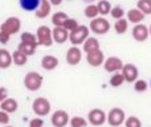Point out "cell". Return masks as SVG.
<instances>
[{
  "label": "cell",
  "instance_id": "1",
  "mask_svg": "<svg viewBox=\"0 0 151 127\" xmlns=\"http://www.w3.org/2000/svg\"><path fill=\"white\" fill-rule=\"evenodd\" d=\"M44 77L39 72H28L24 77V86L29 91H37L42 86Z\"/></svg>",
  "mask_w": 151,
  "mask_h": 127
},
{
  "label": "cell",
  "instance_id": "2",
  "mask_svg": "<svg viewBox=\"0 0 151 127\" xmlns=\"http://www.w3.org/2000/svg\"><path fill=\"white\" fill-rule=\"evenodd\" d=\"M89 33H90V28L83 24L78 25L74 31H72L69 33V41H70L72 45H81L85 42V40L89 37Z\"/></svg>",
  "mask_w": 151,
  "mask_h": 127
},
{
  "label": "cell",
  "instance_id": "3",
  "mask_svg": "<svg viewBox=\"0 0 151 127\" xmlns=\"http://www.w3.org/2000/svg\"><path fill=\"white\" fill-rule=\"evenodd\" d=\"M89 28H90V31L93 33L102 36V34H106L110 31V23L107 19H105V16H101V17L98 16V17L91 20Z\"/></svg>",
  "mask_w": 151,
  "mask_h": 127
},
{
  "label": "cell",
  "instance_id": "4",
  "mask_svg": "<svg viewBox=\"0 0 151 127\" xmlns=\"http://www.w3.org/2000/svg\"><path fill=\"white\" fill-rule=\"evenodd\" d=\"M50 109H52L50 102L44 97L36 98L33 101V103H32V110H33V113L37 117H47L50 113Z\"/></svg>",
  "mask_w": 151,
  "mask_h": 127
},
{
  "label": "cell",
  "instance_id": "5",
  "mask_svg": "<svg viewBox=\"0 0 151 127\" xmlns=\"http://www.w3.org/2000/svg\"><path fill=\"white\" fill-rule=\"evenodd\" d=\"M36 36H37V42L39 45L41 47H52L53 45V36H52V29L47 25H41L37 28L36 32Z\"/></svg>",
  "mask_w": 151,
  "mask_h": 127
},
{
  "label": "cell",
  "instance_id": "6",
  "mask_svg": "<svg viewBox=\"0 0 151 127\" xmlns=\"http://www.w3.org/2000/svg\"><path fill=\"white\" fill-rule=\"evenodd\" d=\"M126 121V114L122 109L119 107H113L109 113H107V121L111 127H119Z\"/></svg>",
  "mask_w": 151,
  "mask_h": 127
},
{
  "label": "cell",
  "instance_id": "7",
  "mask_svg": "<svg viewBox=\"0 0 151 127\" xmlns=\"http://www.w3.org/2000/svg\"><path fill=\"white\" fill-rule=\"evenodd\" d=\"M20 29H21V20L19 17H16V16L8 17L7 20H5L4 23H1V25H0V31L7 32L11 36L15 33H19Z\"/></svg>",
  "mask_w": 151,
  "mask_h": 127
},
{
  "label": "cell",
  "instance_id": "8",
  "mask_svg": "<svg viewBox=\"0 0 151 127\" xmlns=\"http://www.w3.org/2000/svg\"><path fill=\"white\" fill-rule=\"evenodd\" d=\"M107 121V114L101 109H93L88 114V122L91 126H102Z\"/></svg>",
  "mask_w": 151,
  "mask_h": 127
},
{
  "label": "cell",
  "instance_id": "9",
  "mask_svg": "<svg viewBox=\"0 0 151 127\" xmlns=\"http://www.w3.org/2000/svg\"><path fill=\"white\" fill-rule=\"evenodd\" d=\"M131 36L135 41L138 42H143L146 41L147 39L150 37V29L149 27H146L145 24H135L133 27V31H131Z\"/></svg>",
  "mask_w": 151,
  "mask_h": 127
},
{
  "label": "cell",
  "instance_id": "10",
  "mask_svg": "<svg viewBox=\"0 0 151 127\" xmlns=\"http://www.w3.org/2000/svg\"><path fill=\"white\" fill-rule=\"evenodd\" d=\"M123 61L121 60L119 57H115V56H111L109 58H105V62H104V69L106 70L107 73H117L121 72L123 67Z\"/></svg>",
  "mask_w": 151,
  "mask_h": 127
},
{
  "label": "cell",
  "instance_id": "11",
  "mask_svg": "<svg viewBox=\"0 0 151 127\" xmlns=\"http://www.w3.org/2000/svg\"><path fill=\"white\" fill-rule=\"evenodd\" d=\"M50 122H52L53 127H65L70 122V119H69V114L65 110H56L50 117Z\"/></svg>",
  "mask_w": 151,
  "mask_h": 127
},
{
  "label": "cell",
  "instance_id": "12",
  "mask_svg": "<svg viewBox=\"0 0 151 127\" xmlns=\"http://www.w3.org/2000/svg\"><path fill=\"white\" fill-rule=\"evenodd\" d=\"M65 58H66L68 65L76 66V65H78L81 62V60H82V52H81V49L77 47V45H72V47L66 50Z\"/></svg>",
  "mask_w": 151,
  "mask_h": 127
},
{
  "label": "cell",
  "instance_id": "13",
  "mask_svg": "<svg viewBox=\"0 0 151 127\" xmlns=\"http://www.w3.org/2000/svg\"><path fill=\"white\" fill-rule=\"evenodd\" d=\"M86 62L93 67H98L105 62V55L101 49L93 50L90 53H86Z\"/></svg>",
  "mask_w": 151,
  "mask_h": 127
},
{
  "label": "cell",
  "instance_id": "14",
  "mask_svg": "<svg viewBox=\"0 0 151 127\" xmlns=\"http://www.w3.org/2000/svg\"><path fill=\"white\" fill-rule=\"evenodd\" d=\"M122 74L125 77V82H135L138 80V75H139V70L135 65L133 64H125L122 67Z\"/></svg>",
  "mask_w": 151,
  "mask_h": 127
},
{
  "label": "cell",
  "instance_id": "15",
  "mask_svg": "<svg viewBox=\"0 0 151 127\" xmlns=\"http://www.w3.org/2000/svg\"><path fill=\"white\" fill-rule=\"evenodd\" d=\"M69 33L70 32L66 31L64 27H55L52 29V36H53V41L57 44H64L69 40Z\"/></svg>",
  "mask_w": 151,
  "mask_h": 127
},
{
  "label": "cell",
  "instance_id": "16",
  "mask_svg": "<svg viewBox=\"0 0 151 127\" xmlns=\"http://www.w3.org/2000/svg\"><path fill=\"white\" fill-rule=\"evenodd\" d=\"M50 11H52V4H50L49 0H41L39 8L35 11V16L37 19H45L49 16Z\"/></svg>",
  "mask_w": 151,
  "mask_h": 127
},
{
  "label": "cell",
  "instance_id": "17",
  "mask_svg": "<svg viewBox=\"0 0 151 127\" xmlns=\"http://www.w3.org/2000/svg\"><path fill=\"white\" fill-rule=\"evenodd\" d=\"M58 65H60V61H58V58L56 57V56L47 55L41 58V67L45 70H48V72L55 70Z\"/></svg>",
  "mask_w": 151,
  "mask_h": 127
},
{
  "label": "cell",
  "instance_id": "18",
  "mask_svg": "<svg viewBox=\"0 0 151 127\" xmlns=\"http://www.w3.org/2000/svg\"><path fill=\"white\" fill-rule=\"evenodd\" d=\"M145 16H146V15H145L141 9H138V8H131V9L127 11V20H129V23L139 24V23H142V21H143Z\"/></svg>",
  "mask_w": 151,
  "mask_h": 127
},
{
  "label": "cell",
  "instance_id": "19",
  "mask_svg": "<svg viewBox=\"0 0 151 127\" xmlns=\"http://www.w3.org/2000/svg\"><path fill=\"white\" fill-rule=\"evenodd\" d=\"M12 64V53H9L4 48H0V69H8Z\"/></svg>",
  "mask_w": 151,
  "mask_h": 127
},
{
  "label": "cell",
  "instance_id": "20",
  "mask_svg": "<svg viewBox=\"0 0 151 127\" xmlns=\"http://www.w3.org/2000/svg\"><path fill=\"white\" fill-rule=\"evenodd\" d=\"M99 49V41L96 39V37H90L89 36L88 39L85 40V42L82 44V50L85 53H90L93 50Z\"/></svg>",
  "mask_w": 151,
  "mask_h": 127
},
{
  "label": "cell",
  "instance_id": "21",
  "mask_svg": "<svg viewBox=\"0 0 151 127\" xmlns=\"http://www.w3.org/2000/svg\"><path fill=\"white\" fill-rule=\"evenodd\" d=\"M17 107H19L17 101L13 99V98H7V99H4V101L0 103V110H4V111L9 113V114L15 113L16 110H17Z\"/></svg>",
  "mask_w": 151,
  "mask_h": 127
},
{
  "label": "cell",
  "instance_id": "22",
  "mask_svg": "<svg viewBox=\"0 0 151 127\" xmlns=\"http://www.w3.org/2000/svg\"><path fill=\"white\" fill-rule=\"evenodd\" d=\"M41 0H19L21 9L27 11V12H35L39 8Z\"/></svg>",
  "mask_w": 151,
  "mask_h": 127
},
{
  "label": "cell",
  "instance_id": "23",
  "mask_svg": "<svg viewBox=\"0 0 151 127\" xmlns=\"http://www.w3.org/2000/svg\"><path fill=\"white\" fill-rule=\"evenodd\" d=\"M12 60H13V64L17 65V66H24L27 64V61H28V56L24 55L21 50L16 49L12 53Z\"/></svg>",
  "mask_w": 151,
  "mask_h": 127
},
{
  "label": "cell",
  "instance_id": "24",
  "mask_svg": "<svg viewBox=\"0 0 151 127\" xmlns=\"http://www.w3.org/2000/svg\"><path fill=\"white\" fill-rule=\"evenodd\" d=\"M129 29V20L127 19H118L114 23V31L117 32L118 34H123L126 33Z\"/></svg>",
  "mask_w": 151,
  "mask_h": 127
},
{
  "label": "cell",
  "instance_id": "25",
  "mask_svg": "<svg viewBox=\"0 0 151 127\" xmlns=\"http://www.w3.org/2000/svg\"><path fill=\"white\" fill-rule=\"evenodd\" d=\"M68 15H66L65 12H56L52 15V24L55 27H64V24H65V21L68 20Z\"/></svg>",
  "mask_w": 151,
  "mask_h": 127
},
{
  "label": "cell",
  "instance_id": "26",
  "mask_svg": "<svg viewBox=\"0 0 151 127\" xmlns=\"http://www.w3.org/2000/svg\"><path fill=\"white\" fill-rule=\"evenodd\" d=\"M37 47H39L37 44H28V42H21L20 41L17 49L21 50V52H23L24 55H27V56H33L35 52H36V48Z\"/></svg>",
  "mask_w": 151,
  "mask_h": 127
},
{
  "label": "cell",
  "instance_id": "27",
  "mask_svg": "<svg viewBox=\"0 0 151 127\" xmlns=\"http://www.w3.org/2000/svg\"><path fill=\"white\" fill-rule=\"evenodd\" d=\"M97 8H98V12L101 16H106L110 15V11H111V4H110L107 0H99L97 3Z\"/></svg>",
  "mask_w": 151,
  "mask_h": 127
},
{
  "label": "cell",
  "instance_id": "28",
  "mask_svg": "<svg viewBox=\"0 0 151 127\" xmlns=\"http://www.w3.org/2000/svg\"><path fill=\"white\" fill-rule=\"evenodd\" d=\"M123 82H125V77H123L122 72L113 73V75L110 77V85H111L113 88H119Z\"/></svg>",
  "mask_w": 151,
  "mask_h": 127
},
{
  "label": "cell",
  "instance_id": "29",
  "mask_svg": "<svg viewBox=\"0 0 151 127\" xmlns=\"http://www.w3.org/2000/svg\"><path fill=\"white\" fill-rule=\"evenodd\" d=\"M83 13H85V16H86L88 19H90V20H93V19H96V17H98V16H99V12H98V8H97V4H89L88 7L85 8Z\"/></svg>",
  "mask_w": 151,
  "mask_h": 127
},
{
  "label": "cell",
  "instance_id": "30",
  "mask_svg": "<svg viewBox=\"0 0 151 127\" xmlns=\"http://www.w3.org/2000/svg\"><path fill=\"white\" fill-rule=\"evenodd\" d=\"M137 8L141 9L145 15H151V0H138Z\"/></svg>",
  "mask_w": 151,
  "mask_h": 127
},
{
  "label": "cell",
  "instance_id": "31",
  "mask_svg": "<svg viewBox=\"0 0 151 127\" xmlns=\"http://www.w3.org/2000/svg\"><path fill=\"white\" fill-rule=\"evenodd\" d=\"M20 41L21 42H28V44H37L39 45V42H37V36L33 34V33H31V32H24V33H21Z\"/></svg>",
  "mask_w": 151,
  "mask_h": 127
},
{
  "label": "cell",
  "instance_id": "32",
  "mask_svg": "<svg viewBox=\"0 0 151 127\" xmlns=\"http://www.w3.org/2000/svg\"><path fill=\"white\" fill-rule=\"evenodd\" d=\"M125 127H142V122H141V119H139L138 117L131 115V117L126 118Z\"/></svg>",
  "mask_w": 151,
  "mask_h": 127
},
{
  "label": "cell",
  "instance_id": "33",
  "mask_svg": "<svg viewBox=\"0 0 151 127\" xmlns=\"http://www.w3.org/2000/svg\"><path fill=\"white\" fill-rule=\"evenodd\" d=\"M88 121L85 119V118H82V117H73L70 119V126L72 127H86L88 126Z\"/></svg>",
  "mask_w": 151,
  "mask_h": 127
},
{
  "label": "cell",
  "instance_id": "34",
  "mask_svg": "<svg viewBox=\"0 0 151 127\" xmlns=\"http://www.w3.org/2000/svg\"><path fill=\"white\" fill-rule=\"evenodd\" d=\"M110 15H111L113 19L118 20V19H122L123 16H125V11H123V8L121 7V5H115V7L111 8V11H110Z\"/></svg>",
  "mask_w": 151,
  "mask_h": 127
},
{
  "label": "cell",
  "instance_id": "35",
  "mask_svg": "<svg viewBox=\"0 0 151 127\" xmlns=\"http://www.w3.org/2000/svg\"><path fill=\"white\" fill-rule=\"evenodd\" d=\"M134 90L137 93H143L147 90V82L145 80H137L134 82Z\"/></svg>",
  "mask_w": 151,
  "mask_h": 127
},
{
  "label": "cell",
  "instance_id": "36",
  "mask_svg": "<svg viewBox=\"0 0 151 127\" xmlns=\"http://www.w3.org/2000/svg\"><path fill=\"white\" fill-rule=\"evenodd\" d=\"M78 25H80V24H78V21L76 20V19H70V17H69L68 20L65 21V24H64V28H65L66 31L72 32V31H74Z\"/></svg>",
  "mask_w": 151,
  "mask_h": 127
},
{
  "label": "cell",
  "instance_id": "37",
  "mask_svg": "<svg viewBox=\"0 0 151 127\" xmlns=\"http://www.w3.org/2000/svg\"><path fill=\"white\" fill-rule=\"evenodd\" d=\"M9 113H7V111H4V110H0V125H3V126H5V125H8L9 123Z\"/></svg>",
  "mask_w": 151,
  "mask_h": 127
},
{
  "label": "cell",
  "instance_id": "38",
  "mask_svg": "<svg viewBox=\"0 0 151 127\" xmlns=\"http://www.w3.org/2000/svg\"><path fill=\"white\" fill-rule=\"evenodd\" d=\"M44 126V121L42 118H33L29 121V127H42Z\"/></svg>",
  "mask_w": 151,
  "mask_h": 127
},
{
  "label": "cell",
  "instance_id": "39",
  "mask_svg": "<svg viewBox=\"0 0 151 127\" xmlns=\"http://www.w3.org/2000/svg\"><path fill=\"white\" fill-rule=\"evenodd\" d=\"M11 39V34L4 31H0V44H7Z\"/></svg>",
  "mask_w": 151,
  "mask_h": 127
},
{
  "label": "cell",
  "instance_id": "40",
  "mask_svg": "<svg viewBox=\"0 0 151 127\" xmlns=\"http://www.w3.org/2000/svg\"><path fill=\"white\" fill-rule=\"evenodd\" d=\"M7 98H8V90L5 88H0V103Z\"/></svg>",
  "mask_w": 151,
  "mask_h": 127
},
{
  "label": "cell",
  "instance_id": "41",
  "mask_svg": "<svg viewBox=\"0 0 151 127\" xmlns=\"http://www.w3.org/2000/svg\"><path fill=\"white\" fill-rule=\"evenodd\" d=\"M49 1L52 5H60V4H63L64 0H49Z\"/></svg>",
  "mask_w": 151,
  "mask_h": 127
},
{
  "label": "cell",
  "instance_id": "42",
  "mask_svg": "<svg viewBox=\"0 0 151 127\" xmlns=\"http://www.w3.org/2000/svg\"><path fill=\"white\" fill-rule=\"evenodd\" d=\"M4 127H13V126H11V125H5Z\"/></svg>",
  "mask_w": 151,
  "mask_h": 127
},
{
  "label": "cell",
  "instance_id": "43",
  "mask_svg": "<svg viewBox=\"0 0 151 127\" xmlns=\"http://www.w3.org/2000/svg\"><path fill=\"white\" fill-rule=\"evenodd\" d=\"M83 1H94V0H83Z\"/></svg>",
  "mask_w": 151,
  "mask_h": 127
},
{
  "label": "cell",
  "instance_id": "44",
  "mask_svg": "<svg viewBox=\"0 0 151 127\" xmlns=\"http://www.w3.org/2000/svg\"><path fill=\"white\" fill-rule=\"evenodd\" d=\"M149 29H150V36H151V25H150V28H149Z\"/></svg>",
  "mask_w": 151,
  "mask_h": 127
},
{
  "label": "cell",
  "instance_id": "45",
  "mask_svg": "<svg viewBox=\"0 0 151 127\" xmlns=\"http://www.w3.org/2000/svg\"><path fill=\"white\" fill-rule=\"evenodd\" d=\"M68 1H72V0H68Z\"/></svg>",
  "mask_w": 151,
  "mask_h": 127
},
{
  "label": "cell",
  "instance_id": "46",
  "mask_svg": "<svg viewBox=\"0 0 151 127\" xmlns=\"http://www.w3.org/2000/svg\"><path fill=\"white\" fill-rule=\"evenodd\" d=\"M150 83H151V81H150Z\"/></svg>",
  "mask_w": 151,
  "mask_h": 127
},
{
  "label": "cell",
  "instance_id": "47",
  "mask_svg": "<svg viewBox=\"0 0 151 127\" xmlns=\"http://www.w3.org/2000/svg\"><path fill=\"white\" fill-rule=\"evenodd\" d=\"M119 127H121V126H119Z\"/></svg>",
  "mask_w": 151,
  "mask_h": 127
}]
</instances>
